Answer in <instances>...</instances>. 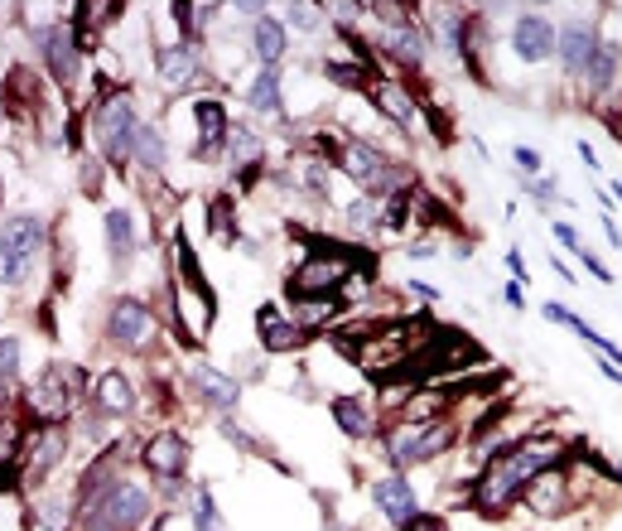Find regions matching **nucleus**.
Segmentation results:
<instances>
[{"label":"nucleus","instance_id":"27","mask_svg":"<svg viewBox=\"0 0 622 531\" xmlns=\"http://www.w3.org/2000/svg\"><path fill=\"white\" fill-rule=\"evenodd\" d=\"M618 63H622V49H618V44H598L594 63L584 68V83H589V87H608L613 78H618Z\"/></svg>","mask_w":622,"mask_h":531},{"label":"nucleus","instance_id":"25","mask_svg":"<svg viewBox=\"0 0 622 531\" xmlns=\"http://www.w3.org/2000/svg\"><path fill=\"white\" fill-rule=\"evenodd\" d=\"M136 165H145V169H164V165H169V140H164L160 126H140Z\"/></svg>","mask_w":622,"mask_h":531},{"label":"nucleus","instance_id":"8","mask_svg":"<svg viewBox=\"0 0 622 531\" xmlns=\"http://www.w3.org/2000/svg\"><path fill=\"white\" fill-rule=\"evenodd\" d=\"M78 44H82V39H78V29H73V25L39 29V49H44V58H49V73H54L63 87L73 83V78H78V68H82Z\"/></svg>","mask_w":622,"mask_h":531},{"label":"nucleus","instance_id":"17","mask_svg":"<svg viewBox=\"0 0 622 531\" xmlns=\"http://www.w3.org/2000/svg\"><path fill=\"white\" fill-rule=\"evenodd\" d=\"M372 498H377V507L391 517V522H401L406 527L410 517H415V488H410L401 474H391V478H381L377 488H372Z\"/></svg>","mask_w":622,"mask_h":531},{"label":"nucleus","instance_id":"3","mask_svg":"<svg viewBox=\"0 0 622 531\" xmlns=\"http://www.w3.org/2000/svg\"><path fill=\"white\" fill-rule=\"evenodd\" d=\"M82 392H87V372H78V367H54V372H39V382L25 392V401L39 420L58 425V420L73 411V401H78Z\"/></svg>","mask_w":622,"mask_h":531},{"label":"nucleus","instance_id":"21","mask_svg":"<svg viewBox=\"0 0 622 531\" xmlns=\"http://www.w3.org/2000/svg\"><path fill=\"white\" fill-rule=\"evenodd\" d=\"M97 401H102V411H107V416H131V406H136L131 377H121V372H107V377L97 382Z\"/></svg>","mask_w":622,"mask_h":531},{"label":"nucleus","instance_id":"20","mask_svg":"<svg viewBox=\"0 0 622 531\" xmlns=\"http://www.w3.org/2000/svg\"><path fill=\"white\" fill-rule=\"evenodd\" d=\"M304 338H309L304 324H285L275 309H261V343H266L271 353H290V348H299Z\"/></svg>","mask_w":622,"mask_h":531},{"label":"nucleus","instance_id":"2","mask_svg":"<svg viewBox=\"0 0 622 531\" xmlns=\"http://www.w3.org/2000/svg\"><path fill=\"white\" fill-rule=\"evenodd\" d=\"M78 507L87 531H136L150 517V493L140 483H111L107 493H92Z\"/></svg>","mask_w":622,"mask_h":531},{"label":"nucleus","instance_id":"32","mask_svg":"<svg viewBox=\"0 0 622 531\" xmlns=\"http://www.w3.org/2000/svg\"><path fill=\"white\" fill-rule=\"evenodd\" d=\"M121 10L116 5H87V10H78V20H82V29H92V25H107V20H116ZM78 29V34H82Z\"/></svg>","mask_w":622,"mask_h":531},{"label":"nucleus","instance_id":"34","mask_svg":"<svg viewBox=\"0 0 622 531\" xmlns=\"http://www.w3.org/2000/svg\"><path fill=\"white\" fill-rule=\"evenodd\" d=\"M348 218H352V223H372V203H367V198H357V203L348 208Z\"/></svg>","mask_w":622,"mask_h":531},{"label":"nucleus","instance_id":"22","mask_svg":"<svg viewBox=\"0 0 622 531\" xmlns=\"http://www.w3.org/2000/svg\"><path fill=\"white\" fill-rule=\"evenodd\" d=\"M107 247H111V256H116L121 266L136 256V223H131L121 208H111L107 213Z\"/></svg>","mask_w":622,"mask_h":531},{"label":"nucleus","instance_id":"35","mask_svg":"<svg viewBox=\"0 0 622 531\" xmlns=\"http://www.w3.org/2000/svg\"><path fill=\"white\" fill-rule=\"evenodd\" d=\"M406 531H444V522H434V517H410Z\"/></svg>","mask_w":622,"mask_h":531},{"label":"nucleus","instance_id":"16","mask_svg":"<svg viewBox=\"0 0 622 531\" xmlns=\"http://www.w3.org/2000/svg\"><path fill=\"white\" fill-rule=\"evenodd\" d=\"M594 54H598V34H594V25H565L560 29V58H565V68L569 73H584L589 63H594Z\"/></svg>","mask_w":622,"mask_h":531},{"label":"nucleus","instance_id":"10","mask_svg":"<svg viewBox=\"0 0 622 531\" xmlns=\"http://www.w3.org/2000/svg\"><path fill=\"white\" fill-rule=\"evenodd\" d=\"M107 334L116 343H126V348H145L155 338V314L140 305V300H116L107 319Z\"/></svg>","mask_w":622,"mask_h":531},{"label":"nucleus","instance_id":"37","mask_svg":"<svg viewBox=\"0 0 622 531\" xmlns=\"http://www.w3.org/2000/svg\"><path fill=\"white\" fill-rule=\"evenodd\" d=\"M531 194H536V198H555V179H536V184H531Z\"/></svg>","mask_w":622,"mask_h":531},{"label":"nucleus","instance_id":"24","mask_svg":"<svg viewBox=\"0 0 622 531\" xmlns=\"http://www.w3.org/2000/svg\"><path fill=\"white\" fill-rule=\"evenodd\" d=\"M333 416H338V430L352 435V440H367V435H372V416H367V406L352 401V396H338V401H333Z\"/></svg>","mask_w":622,"mask_h":531},{"label":"nucleus","instance_id":"11","mask_svg":"<svg viewBox=\"0 0 622 531\" xmlns=\"http://www.w3.org/2000/svg\"><path fill=\"white\" fill-rule=\"evenodd\" d=\"M377 15L386 20V29H381V44L401 58V63H410V68H415V63L425 58V29L406 25V20H396L401 10H386V5H377Z\"/></svg>","mask_w":622,"mask_h":531},{"label":"nucleus","instance_id":"19","mask_svg":"<svg viewBox=\"0 0 622 531\" xmlns=\"http://www.w3.org/2000/svg\"><path fill=\"white\" fill-rule=\"evenodd\" d=\"M155 63H160L164 87H184L198 73V49L193 44H164L160 54H155Z\"/></svg>","mask_w":622,"mask_h":531},{"label":"nucleus","instance_id":"9","mask_svg":"<svg viewBox=\"0 0 622 531\" xmlns=\"http://www.w3.org/2000/svg\"><path fill=\"white\" fill-rule=\"evenodd\" d=\"M63 449H68L63 425H39V430H34V435L25 440V449H20V459H15V464H25L29 483H39V478L49 474V469H58Z\"/></svg>","mask_w":622,"mask_h":531},{"label":"nucleus","instance_id":"15","mask_svg":"<svg viewBox=\"0 0 622 531\" xmlns=\"http://www.w3.org/2000/svg\"><path fill=\"white\" fill-rule=\"evenodd\" d=\"M145 464H150V474L160 478H179L184 474V464H189V445L179 440V435H155L150 445H145Z\"/></svg>","mask_w":622,"mask_h":531},{"label":"nucleus","instance_id":"30","mask_svg":"<svg viewBox=\"0 0 622 531\" xmlns=\"http://www.w3.org/2000/svg\"><path fill=\"white\" fill-rule=\"evenodd\" d=\"M63 522H68V503H63V498H49L44 512L34 517V531H63Z\"/></svg>","mask_w":622,"mask_h":531},{"label":"nucleus","instance_id":"12","mask_svg":"<svg viewBox=\"0 0 622 531\" xmlns=\"http://www.w3.org/2000/svg\"><path fill=\"white\" fill-rule=\"evenodd\" d=\"M512 49H516V58H526V63H545V58L555 54V25L541 20V15H526V20L512 29Z\"/></svg>","mask_w":622,"mask_h":531},{"label":"nucleus","instance_id":"1","mask_svg":"<svg viewBox=\"0 0 622 531\" xmlns=\"http://www.w3.org/2000/svg\"><path fill=\"white\" fill-rule=\"evenodd\" d=\"M560 459H565V449L555 445V440H526V445H516V449H502V454L487 464V474L478 478V488H473L478 512H487V517L507 512V507L516 503V493L536 474L555 469Z\"/></svg>","mask_w":622,"mask_h":531},{"label":"nucleus","instance_id":"23","mask_svg":"<svg viewBox=\"0 0 622 531\" xmlns=\"http://www.w3.org/2000/svg\"><path fill=\"white\" fill-rule=\"evenodd\" d=\"M251 44H256L261 63L275 68L280 54H285V25H280V20H256V29H251Z\"/></svg>","mask_w":622,"mask_h":531},{"label":"nucleus","instance_id":"26","mask_svg":"<svg viewBox=\"0 0 622 531\" xmlns=\"http://www.w3.org/2000/svg\"><path fill=\"white\" fill-rule=\"evenodd\" d=\"M372 97H377L381 112L391 116V121H401V126L415 116V102H410V92L401 83H377V87H372Z\"/></svg>","mask_w":622,"mask_h":531},{"label":"nucleus","instance_id":"36","mask_svg":"<svg viewBox=\"0 0 622 531\" xmlns=\"http://www.w3.org/2000/svg\"><path fill=\"white\" fill-rule=\"evenodd\" d=\"M285 15H290V20H295V25H314V10H309V5H290V10H285Z\"/></svg>","mask_w":622,"mask_h":531},{"label":"nucleus","instance_id":"28","mask_svg":"<svg viewBox=\"0 0 622 531\" xmlns=\"http://www.w3.org/2000/svg\"><path fill=\"white\" fill-rule=\"evenodd\" d=\"M251 107L261 116L280 112V68H261V78L251 83Z\"/></svg>","mask_w":622,"mask_h":531},{"label":"nucleus","instance_id":"5","mask_svg":"<svg viewBox=\"0 0 622 531\" xmlns=\"http://www.w3.org/2000/svg\"><path fill=\"white\" fill-rule=\"evenodd\" d=\"M44 218H34V213H15L10 223H5V247H0V271H5V285H20L29 276V266H34V256L44 252Z\"/></svg>","mask_w":622,"mask_h":531},{"label":"nucleus","instance_id":"6","mask_svg":"<svg viewBox=\"0 0 622 531\" xmlns=\"http://www.w3.org/2000/svg\"><path fill=\"white\" fill-rule=\"evenodd\" d=\"M454 440V425L449 420H434V425H396L391 435H386V459L391 464H425L434 454H444Z\"/></svg>","mask_w":622,"mask_h":531},{"label":"nucleus","instance_id":"7","mask_svg":"<svg viewBox=\"0 0 622 531\" xmlns=\"http://www.w3.org/2000/svg\"><path fill=\"white\" fill-rule=\"evenodd\" d=\"M352 261L348 256H314V261H299V271L290 276V295L295 300H324L333 295L343 280H348Z\"/></svg>","mask_w":622,"mask_h":531},{"label":"nucleus","instance_id":"31","mask_svg":"<svg viewBox=\"0 0 622 531\" xmlns=\"http://www.w3.org/2000/svg\"><path fill=\"white\" fill-rule=\"evenodd\" d=\"M0 372H5V382H20V338L5 334L0 343Z\"/></svg>","mask_w":622,"mask_h":531},{"label":"nucleus","instance_id":"4","mask_svg":"<svg viewBox=\"0 0 622 531\" xmlns=\"http://www.w3.org/2000/svg\"><path fill=\"white\" fill-rule=\"evenodd\" d=\"M92 131H97V145H102V155H107L111 165L136 160L140 116H136V107H131L126 97H111V102H102V112H97V121H92Z\"/></svg>","mask_w":622,"mask_h":531},{"label":"nucleus","instance_id":"33","mask_svg":"<svg viewBox=\"0 0 622 531\" xmlns=\"http://www.w3.org/2000/svg\"><path fill=\"white\" fill-rule=\"evenodd\" d=\"M555 237L565 242L569 252H579V256H584V247H579V237H574V227H569V223H555Z\"/></svg>","mask_w":622,"mask_h":531},{"label":"nucleus","instance_id":"39","mask_svg":"<svg viewBox=\"0 0 622 531\" xmlns=\"http://www.w3.org/2000/svg\"><path fill=\"white\" fill-rule=\"evenodd\" d=\"M410 290H415V295H425V300H439V290H434V285H425V280H410Z\"/></svg>","mask_w":622,"mask_h":531},{"label":"nucleus","instance_id":"18","mask_svg":"<svg viewBox=\"0 0 622 531\" xmlns=\"http://www.w3.org/2000/svg\"><path fill=\"white\" fill-rule=\"evenodd\" d=\"M338 165L348 169L352 179H357V184H367V189H372V184H377L381 174H386V155H381V150H372V145H362V140H352V145H343V155H338Z\"/></svg>","mask_w":622,"mask_h":531},{"label":"nucleus","instance_id":"14","mask_svg":"<svg viewBox=\"0 0 622 531\" xmlns=\"http://www.w3.org/2000/svg\"><path fill=\"white\" fill-rule=\"evenodd\" d=\"M189 377H193V392L203 396L208 406H217V411H237V401H242V387H237L232 377H222V372H217V367H208V363H198Z\"/></svg>","mask_w":622,"mask_h":531},{"label":"nucleus","instance_id":"38","mask_svg":"<svg viewBox=\"0 0 622 531\" xmlns=\"http://www.w3.org/2000/svg\"><path fill=\"white\" fill-rule=\"evenodd\" d=\"M516 165H521V169H536L541 160H536V150H516Z\"/></svg>","mask_w":622,"mask_h":531},{"label":"nucleus","instance_id":"29","mask_svg":"<svg viewBox=\"0 0 622 531\" xmlns=\"http://www.w3.org/2000/svg\"><path fill=\"white\" fill-rule=\"evenodd\" d=\"M193 531H227V522H222V512H217L208 488H198V498H193Z\"/></svg>","mask_w":622,"mask_h":531},{"label":"nucleus","instance_id":"40","mask_svg":"<svg viewBox=\"0 0 622 531\" xmlns=\"http://www.w3.org/2000/svg\"><path fill=\"white\" fill-rule=\"evenodd\" d=\"M507 305H512V309L526 305V300H521V285H507Z\"/></svg>","mask_w":622,"mask_h":531},{"label":"nucleus","instance_id":"13","mask_svg":"<svg viewBox=\"0 0 622 531\" xmlns=\"http://www.w3.org/2000/svg\"><path fill=\"white\" fill-rule=\"evenodd\" d=\"M526 503L536 507V512H545V517H560V512H565L569 507V483H565V474H560V464L526 483Z\"/></svg>","mask_w":622,"mask_h":531}]
</instances>
